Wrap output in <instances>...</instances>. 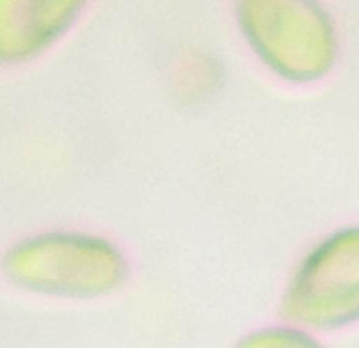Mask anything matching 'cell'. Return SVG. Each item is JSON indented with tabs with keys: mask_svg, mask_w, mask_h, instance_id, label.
Listing matches in <instances>:
<instances>
[{
	"mask_svg": "<svg viewBox=\"0 0 359 348\" xmlns=\"http://www.w3.org/2000/svg\"><path fill=\"white\" fill-rule=\"evenodd\" d=\"M231 22L255 66L280 86H320L341 64V27L325 0H231Z\"/></svg>",
	"mask_w": 359,
	"mask_h": 348,
	"instance_id": "cell-1",
	"label": "cell"
},
{
	"mask_svg": "<svg viewBox=\"0 0 359 348\" xmlns=\"http://www.w3.org/2000/svg\"><path fill=\"white\" fill-rule=\"evenodd\" d=\"M2 273L29 293L62 300L111 295L129 277L121 246L86 230H43L17 240L2 257Z\"/></svg>",
	"mask_w": 359,
	"mask_h": 348,
	"instance_id": "cell-2",
	"label": "cell"
},
{
	"mask_svg": "<svg viewBox=\"0 0 359 348\" xmlns=\"http://www.w3.org/2000/svg\"><path fill=\"white\" fill-rule=\"evenodd\" d=\"M280 312L316 334L359 326V222L323 232L292 267Z\"/></svg>",
	"mask_w": 359,
	"mask_h": 348,
	"instance_id": "cell-3",
	"label": "cell"
},
{
	"mask_svg": "<svg viewBox=\"0 0 359 348\" xmlns=\"http://www.w3.org/2000/svg\"><path fill=\"white\" fill-rule=\"evenodd\" d=\"M94 0H0V67H25L82 21Z\"/></svg>",
	"mask_w": 359,
	"mask_h": 348,
	"instance_id": "cell-4",
	"label": "cell"
},
{
	"mask_svg": "<svg viewBox=\"0 0 359 348\" xmlns=\"http://www.w3.org/2000/svg\"><path fill=\"white\" fill-rule=\"evenodd\" d=\"M224 74L221 62L206 51H190L174 67L172 88L182 102L208 100L223 86Z\"/></svg>",
	"mask_w": 359,
	"mask_h": 348,
	"instance_id": "cell-5",
	"label": "cell"
},
{
	"mask_svg": "<svg viewBox=\"0 0 359 348\" xmlns=\"http://www.w3.org/2000/svg\"><path fill=\"white\" fill-rule=\"evenodd\" d=\"M235 348H331L323 334L284 322L280 326H266L249 332Z\"/></svg>",
	"mask_w": 359,
	"mask_h": 348,
	"instance_id": "cell-6",
	"label": "cell"
}]
</instances>
